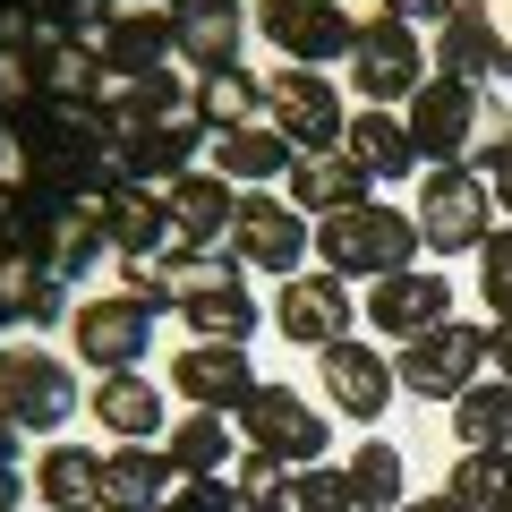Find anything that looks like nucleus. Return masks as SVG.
Segmentation results:
<instances>
[{"instance_id": "nucleus-48", "label": "nucleus", "mask_w": 512, "mask_h": 512, "mask_svg": "<svg viewBox=\"0 0 512 512\" xmlns=\"http://www.w3.org/2000/svg\"><path fill=\"white\" fill-rule=\"evenodd\" d=\"M0 512H18V461H0Z\"/></svg>"}, {"instance_id": "nucleus-28", "label": "nucleus", "mask_w": 512, "mask_h": 512, "mask_svg": "<svg viewBox=\"0 0 512 512\" xmlns=\"http://www.w3.org/2000/svg\"><path fill=\"white\" fill-rule=\"evenodd\" d=\"M291 205L308 222H333V214H350V205H367V171L350 163V154H299L291 163Z\"/></svg>"}, {"instance_id": "nucleus-37", "label": "nucleus", "mask_w": 512, "mask_h": 512, "mask_svg": "<svg viewBox=\"0 0 512 512\" xmlns=\"http://www.w3.org/2000/svg\"><path fill=\"white\" fill-rule=\"evenodd\" d=\"M120 291H137L154 316L180 308V248H171V256L163 248H154V256H120Z\"/></svg>"}, {"instance_id": "nucleus-3", "label": "nucleus", "mask_w": 512, "mask_h": 512, "mask_svg": "<svg viewBox=\"0 0 512 512\" xmlns=\"http://www.w3.org/2000/svg\"><path fill=\"white\" fill-rule=\"evenodd\" d=\"M9 248L35 256L52 282H77L94 256L111 248L103 239V205H60V197H26L18 188V231H9Z\"/></svg>"}, {"instance_id": "nucleus-5", "label": "nucleus", "mask_w": 512, "mask_h": 512, "mask_svg": "<svg viewBox=\"0 0 512 512\" xmlns=\"http://www.w3.org/2000/svg\"><path fill=\"white\" fill-rule=\"evenodd\" d=\"M487 214H495L487 171L436 163V171L419 180V239H427L436 256H478V248H487Z\"/></svg>"}, {"instance_id": "nucleus-18", "label": "nucleus", "mask_w": 512, "mask_h": 512, "mask_svg": "<svg viewBox=\"0 0 512 512\" xmlns=\"http://www.w3.org/2000/svg\"><path fill=\"white\" fill-rule=\"evenodd\" d=\"M325 393H333V410H342V419H359V427H376L384 419V402H393V393H402V376H393V359H384V350H367V342H333L325 359Z\"/></svg>"}, {"instance_id": "nucleus-10", "label": "nucleus", "mask_w": 512, "mask_h": 512, "mask_svg": "<svg viewBox=\"0 0 512 512\" xmlns=\"http://www.w3.org/2000/svg\"><path fill=\"white\" fill-rule=\"evenodd\" d=\"M316 222H299L291 197H274V188H239V214H231V256L239 265H256V274H299V256H308Z\"/></svg>"}, {"instance_id": "nucleus-11", "label": "nucleus", "mask_w": 512, "mask_h": 512, "mask_svg": "<svg viewBox=\"0 0 512 512\" xmlns=\"http://www.w3.org/2000/svg\"><path fill=\"white\" fill-rule=\"evenodd\" d=\"M256 26L274 35V52L291 69H325V60H350L359 43V18L342 0H256Z\"/></svg>"}, {"instance_id": "nucleus-15", "label": "nucleus", "mask_w": 512, "mask_h": 512, "mask_svg": "<svg viewBox=\"0 0 512 512\" xmlns=\"http://www.w3.org/2000/svg\"><path fill=\"white\" fill-rule=\"evenodd\" d=\"M410 146L427 154V171L436 163H461L470 154V128H478V86H461V77H427L419 94H410Z\"/></svg>"}, {"instance_id": "nucleus-35", "label": "nucleus", "mask_w": 512, "mask_h": 512, "mask_svg": "<svg viewBox=\"0 0 512 512\" xmlns=\"http://www.w3.org/2000/svg\"><path fill=\"white\" fill-rule=\"evenodd\" d=\"M461 512H512V453H461L453 478H444Z\"/></svg>"}, {"instance_id": "nucleus-52", "label": "nucleus", "mask_w": 512, "mask_h": 512, "mask_svg": "<svg viewBox=\"0 0 512 512\" xmlns=\"http://www.w3.org/2000/svg\"><path fill=\"white\" fill-rule=\"evenodd\" d=\"M0 146H9V128H0Z\"/></svg>"}, {"instance_id": "nucleus-47", "label": "nucleus", "mask_w": 512, "mask_h": 512, "mask_svg": "<svg viewBox=\"0 0 512 512\" xmlns=\"http://www.w3.org/2000/svg\"><path fill=\"white\" fill-rule=\"evenodd\" d=\"M487 180H495V205H504V214H512V154H504V163L487 171Z\"/></svg>"}, {"instance_id": "nucleus-21", "label": "nucleus", "mask_w": 512, "mask_h": 512, "mask_svg": "<svg viewBox=\"0 0 512 512\" xmlns=\"http://www.w3.org/2000/svg\"><path fill=\"white\" fill-rule=\"evenodd\" d=\"M94 52H103V69L120 77H154V69H171V60H180V35H171V9H146V0H137V9H120V18L103 26V35H94Z\"/></svg>"}, {"instance_id": "nucleus-27", "label": "nucleus", "mask_w": 512, "mask_h": 512, "mask_svg": "<svg viewBox=\"0 0 512 512\" xmlns=\"http://www.w3.org/2000/svg\"><path fill=\"white\" fill-rule=\"evenodd\" d=\"M94 427H111L120 444H154V427H171L163 419V384H146L137 367L128 376H94Z\"/></svg>"}, {"instance_id": "nucleus-32", "label": "nucleus", "mask_w": 512, "mask_h": 512, "mask_svg": "<svg viewBox=\"0 0 512 512\" xmlns=\"http://www.w3.org/2000/svg\"><path fill=\"white\" fill-rule=\"evenodd\" d=\"M163 453H171V470H180V478H222V470L239 461V453H231V427H222V410H188V419L163 436Z\"/></svg>"}, {"instance_id": "nucleus-53", "label": "nucleus", "mask_w": 512, "mask_h": 512, "mask_svg": "<svg viewBox=\"0 0 512 512\" xmlns=\"http://www.w3.org/2000/svg\"><path fill=\"white\" fill-rule=\"evenodd\" d=\"M103 512H111V504H103Z\"/></svg>"}, {"instance_id": "nucleus-44", "label": "nucleus", "mask_w": 512, "mask_h": 512, "mask_svg": "<svg viewBox=\"0 0 512 512\" xmlns=\"http://www.w3.org/2000/svg\"><path fill=\"white\" fill-rule=\"evenodd\" d=\"M384 18H402V26H444V18H453V0H384Z\"/></svg>"}, {"instance_id": "nucleus-12", "label": "nucleus", "mask_w": 512, "mask_h": 512, "mask_svg": "<svg viewBox=\"0 0 512 512\" xmlns=\"http://www.w3.org/2000/svg\"><path fill=\"white\" fill-rule=\"evenodd\" d=\"M231 427H248V444H256V453H274L282 470H291V461H299V470H316V461H325V444H333V427L299 402L291 384H256L248 402H239Z\"/></svg>"}, {"instance_id": "nucleus-33", "label": "nucleus", "mask_w": 512, "mask_h": 512, "mask_svg": "<svg viewBox=\"0 0 512 512\" xmlns=\"http://www.w3.org/2000/svg\"><path fill=\"white\" fill-rule=\"evenodd\" d=\"M256 111H265V77L256 69H214V77H197V120L214 128H248Z\"/></svg>"}, {"instance_id": "nucleus-25", "label": "nucleus", "mask_w": 512, "mask_h": 512, "mask_svg": "<svg viewBox=\"0 0 512 512\" xmlns=\"http://www.w3.org/2000/svg\"><path fill=\"white\" fill-rule=\"evenodd\" d=\"M291 163H299V146L282 137L274 120H248V128H222L214 137V171L231 188H265V180H282Z\"/></svg>"}, {"instance_id": "nucleus-41", "label": "nucleus", "mask_w": 512, "mask_h": 512, "mask_svg": "<svg viewBox=\"0 0 512 512\" xmlns=\"http://www.w3.org/2000/svg\"><path fill=\"white\" fill-rule=\"evenodd\" d=\"M291 512H359V495H350V470H299L291 478Z\"/></svg>"}, {"instance_id": "nucleus-19", "label": "nucleus", "mask_w": 512, "mask_h": 512, "mask_svg": "<svg viewBox=\"0 0 512 512\" xmlns=\"http://www.w3.org/2000/svg\"><path fill=\"white\" fill-rule=\"evenodd\" d=\"M274 325L291 333V342H308V350H333L350 333V282L342 274H291L282 282V299H274Z\"/></svg>"}, {"instance_id": "nucleus-6", "label": "nucleus", "mask_w": 512, "mask_h": 512, "mask_svg": "<svg viewBox=\"0 0 512 512\" xmlns=\"http://www.w3.org/2000/svg\"><path fill=\"white\" fill-rule=\"evenodd\" d=\"M265 120H274L299 154H342V137H350L342 86H333L325 69H291V60L265 77Z\"/></svg>"}, {"instance_id": "nucleus-1", "label": "nucleus", "mask_w": 512, "mask_h": 512, "mask_svg": "<svg viewBox=\"0 0 512 512\" xmlns=\"http://www.w3.org/2000/svg\"><path fill=\"white\" fill-rule=\"evenodd\" d=\"M419 214H402V205H350V214H333V222H316V256H325V274H367V282H384V274H410L419 265Z\"/></svg>"}, {"instance_id": "nucleus-36", "label": "nucleus", "mask_w": 512, "mask_h": 512, "mask_svg": "<svg viewBox=\"0 0 512 512\" xmlns=\"http://www.w3.org/2000/svg\"><path fill=\"white\" fill-rule=\"evenodd\" d=\"M231 495H239V512H291V470L248 444V453L231 461Z\"/></svg>"}, {"instance_id": "nucleus-14", "label": "nucleus", "mask_w": 512, "mask_h": 512, "mask_svg": "<svg viewBox=\"0 0 512 512\" xmlns=\"http://www.w3.org/2000/svg\"><path fill=\"white\" fill-rule=\"evenodd\" d=\"M256 367H248V342H188L180 359H171V393L197 410H222V419H239V402L256 393Z\"/></svg>"}, {"instance_id": "nucleus-16", "label": "nucleus", "mask_w": 512, "mask_h": 512, "mask_svg": "<svg viewBox=\"0 0 512 512\" xmlns=\"http://www.w3.org/2000/svg\"><path fill=\"white\" fill-rule=\"evenodd\" d=\"M188 103H197V86H180L171 69H154V77H128V86H111L103 103H94V120H103L111 154H128V146H146L154 128H163L171 111H188Z\"/></svg>"}, {"instance_id": "nucleus-40", "label": "nucleus", "mask_w": 512, "mask_h": 512, "mask_svg": "<svg viewBox=\"0 0 512 512\" xmlns=\"http://www.w3.org/2000/svg\"><path fill=\"white\" fill-rule=\"evenodd\" d=\"M478 299L495 325L512 316V231H487V248H478Z\"/></svg>"}, {"instance_id": "nucleus-26", "label": "nucleus", "mask_w": 512, "mask_h": 512, "mask_svg": "<svg viewBox=\"0 0 512 512\" xmlns=\"http://www.w3.org/2000/svg\"><path fill=\"white\" fill-rule=\"evenodd\" d=\"M103 239L120 256H154L171 239V197H163V188H146V180H120L103 197Z\"/></svg>"}, {"instance_id": "nucleus-30", "label": "nucleus", "mask_w": 512, "mask_h": 512, "mask_svg": "<svg viewBox=\"0 0 512 512\" xmlns=\"http://www.w3.org/2000/svg\"><path fill=\"white\" fill-rule=\"evenodd\" d=\"M342 154L367 171V180H410V171H419V146H410V120H402V111H376V103H367L359 120H350Z\"/></svg>"}, {"instance_id": "nucleus-9", "label": "nucleus", "mask_w": 512, "mask_h": 512, "mask_svg": "<svg viewBox=\"0 0 512 512\" xmlns=\"http://www.w3.org/2000/svg\"><path fill=\"white\" fill-rule=\"evenodd\" d=\"M350 86H359L376 111L410 103V94L427 86V43H419V26H402V18H367L359 43H350Z\"/></svg>"}, {"instance_id": "nucleus-42", "label": "nucleus", "mask_w": 512, "mask_h": 512, "mask_svg": "<svg viewBox=\"0 0 512 512\" xmlns=\"http://www.w3.org/2000/svg\"><path fill=\"white\" fill-rule=\"evenodd\" d=\"M163 512H239V495H231V478H180L163 495Z\"/></svg>"}, {"instance_id": "nucleus-7", "label": "nucleus", "mask_w": 512, "mask_h": 512, "mask_svg": "<svg viewBox=\"0 0 512 512\" xmlns=\"http://www.w3.org/2000/svg\"><path fill=\"white\" fill-rule=\"evenodd\" d=\"M0 410L18 427H69L77 419V367L43 342H0Z\"/></svg>"}, {"instance_id": "nucleus-4", "label": "nucleus", "mask_w": 512, "mask_h": 512, "mask_svg": "<svg viewBox=\"0 0 512 512\" xmlns=\"http://www.w3.org/2000/svg\"><path fill=\"white\" fill-rule=\"evenodd\" d=\"M495 359V325H436L419 333V342H402V359H393V376H402V393H419V402H461L478 376H487Z\"/></svg>"}, {"instance_id": "nucleus-50", "label": "nucleus", "mask_w": 512, "mask_h": 512, "mask_svg": "<svg viewBox=\"0 0 512 512\" xmlns=\"http://www.w3.org/2000/svg\"><path fill=\"white\" fill-rule=\"evenodd\" d=\"M402 512H461V504H453V495H410Z\"/></svg>"}, {"instance_id": "nucleus-45", "label": "nucleus", "mask_w": 512, "mask_h": 512, "mask_svg": "<svg viewBox=\"0 0 512 512\" xmlns=\"http://www.w3.org/2000/svg\"><path fill=\"white\" fill-rule=\"evenodd\" d=\"M9 231H18V180H0V248H9Z\"/></svg>"}, {"instance_id": "nucleus-29", "label": "nucleus", "mask_w": 512, "mask_h": 512, "mask_svg": "<svg viewBox=\"0 0 512 512\" xmlns=\"http://www.w3.org/2000/svg\"><path fill=\"white\" fill-rule=\"evenodd\" d=\"M35 495H43V512H103V453H86V444H43Z\"/></svg>"}, {"instance_id": "nucleus-49", "label": "nucleus", "mask_w": 512, "mask_h": 512, "mask_svg": "<svg viewBox=\"0 0 512 512\" xmlns=\"http://www.w3.org/2000/svg\"><path fill=\"white\" fill-rule=\"evenodd\" d=\"M18 436H26V427L9 419V410H0V461H18Z\"/></svg>"}, {"instance_id": "nucleus-31", "label": "nucleus", "mask_w": 512, "mask_h": 512, "mask_svg": "<svg viewBox=\"0 0 512 512\" xmlns=\"http://www.w3.org/2000/svg\"><path fill=\"white\" fill-rule=\"evenodd\" d=\"M453 436H461V453H512V384L504 376H478L453 402Z\"/></svg>"}, {"instance_id": "nucleus-17", "label": "nucleus", "mask_w": 512, "mask_h": 512, "mask_svg": "<svg viewBox=\"0 0 512 512\" xmlns=\"http://www.w3.org/2000/svg\"><path fill=\"white\" fill-rule=\"evenodd\" d=\"M367 325L376 333H393V342H419V333H436V325H453V282L444 274H384L376 291H367Z\"/></svg>"}, {"instance_id": "nucleus-51", "label": "nucleus", "mask_w": 512, "mask_h": 512, "mask_svg": "<svg viewBox=\"0 0 512 512\" xmlns=\"http://www.w3.org/2000/svg\"><path fill=\"white\" fill-rule=\"evenodd\" d=\"M146 9H180V0H146Z\"/></svg>"}, {"instance_id": "nucleus-23", "label": "nucleus", "mask_w": 512, "mask_h": 512, "mask_svg": "<svg viewBox=\"0 0 512 512\" xmlns=\"http://www.w3.org/2000/svg\"><path fill=\"white\" fill-rule=\"evenodd\" d=\"M180 316L197 325V342H248V333H256V291L239 282V256L231 248H222V274L197 282V291L180 299Z\"/></svg>"}, {"instance_id": "nucleus-2", "label": "nucleus", "mask_w": 512, "mask_h": 512, "mask_svg": "<svg viewBox=\"0 0 512 512\" xmlns=\"http://www.w3.org/2000/svg\"><path fill=\"white\" fill-rule=\"evenodd\" d=\"M0 43H18V60H26V86H35V103L94 111V103L111 94V69H103V52H94V43H77V35H52V26L18 18V26H0Z\"/></svg>"}, {"instance_id": "nucleus-20", "label": "nucleus", "mask_w": 512, "mask_h": 512, "mask_svg": "<svg viewBox=\"0 0 512 512\" xmlns=\"http://www.w3.org/2000/svg\"><path fill=\"white\" fill-rule=\"evenodd\" d=\"M248 9L239 0H180L171 9V35H180V60L197 77H214V69H239V43H248Z\"/></svg>"}, {"instance_id": "nucleus-34", "label": "nucleus", "mask_w": 512, "mask_h": 512, "mask_svg": "<svg viewBox=\"0 0 512 512\" xmlns=\"http://www.w3.org/2000/svg\"><path fill=\"white\" fill-rule=\"evenodd\" d=\"M342 470H350V495H359V512H402L410 504V495H402V453H393V444H384V436H367L359 444V453H350L342 461Z\"/></svg>"}, {"instance_id": "nucleus-13", "label": "nucleus", "mask_w": 512, "mask_h": 512, "mask_svg": "<svg viewBox=\"0 0 512 512\" xmlns=\"http://www.w3.org/2000/svg\"><path fill=\"white\" fill-rule=\"evenodd\" d=\"M436 77H461V86H504L512 77V43L495 26V0H453V18L436 26Z\"/></svg>"}, {"instance_id": "nucleus-22", "label": "nucleus", "mask_w": 512, "mask_h": 512, "mask_svg": "<svg viewBox=\"0 0 512 512\" xmlns=\"http://www.w3.org/2000/svg\"><path fill=\"white\" fill-rule=\"evenodd\" d=\"M163 197H171V239H180V248H231L239 188L222 180V171H188V180H171Z\"/></svg>"}, {"instance_id": "nucleus-43", "label": "nucleus", "mask_w": 512, "mask_h": 512, "mask_svg": "<svg viewBox=\"0 0 512 512\" xmlns=\"http://www.w3.org/2000/svg\"><path fill=\"white\" fill-rule=\"evenodd\" d=\"M26 103H35V86H26V60H18V43H0V128L18 120Z\"/></svg>"}, {"instance_id": "nucleus-38", "label": "nucleus", "mask_w": 512, "mask_h": 512, "mask_svg": "<svg viewBox=\"0 0 512 512\" xmlns=\"http://www.w3.org/2000/svg\"><path fill=\"white\" fill-rule=\"evenodd\" d=\"M26 18H35V26H52V35L94 43L111 18H120V0H26Z\"/></svg>"}, {"instance_id": "nucleus-24", "label": "nucleus", "mask_w": 512, "mask_h": 512, "mask_svg": "<svg viewBox=\"0 0 512 512\" xmlns=\"http://www.w3.org/2000/svg\"><path fill=\"white\" fill-rule=\"evenodd\" d=\"M171 487H180V470H171L163 444H120V453H103V504L111 512H163Z\"/></svg>"}, {"instance_id": "nucleus-46", "label": "nucleus", "mask_w": 512, "mask_h": 512, "mask_svg": "<svg viewBox=\"0 0 512 512\" xmlns=\"http://www.w3.org/2000/svg\"><path fill=\"white\" fill-rule=\"evenodd\" d=\"M495 376L512 384V316H504V325H495Z\"/></svg>"}, {"instance_id": "nucleus-39", "label": "nucleus", "mask_w": 512, "mask_h": 512, "mask_svg": "<svg viewBox=\"0 0 512 512\" xmlns=\"http://www.w3.org/2000/svg\"><path fill=\"white\" fill-rule=\"evenodd\" d=\"M504 154H512V103H504V94H478V128H470V154H461V163L495 171Z\"/></svg>"}, {"instance_id": "nucleus-8", "label": "nucleus", "mask_w": 512, "mask_h": 512, "mask_svg": "<svg viewBox=\"0 0 512 512\" xmlns=\"http://www.w3.org/2000/svg\"><path fill=\"white\" fill-rule=\"evenodd\" d=\"M69 342L94 376H128V367L154 350V308L137 291H94L86 308L69 316Z\"/></svg>"}]
</instances>
